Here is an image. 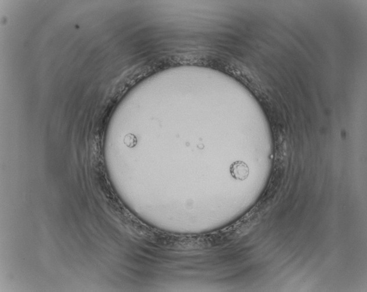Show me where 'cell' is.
<instances>
[{
    "label": "cell",
    "mask_w": 367,
    "mask_h": 292,
    "mask_svg": "<svg viewBox=\"0 0 367 292\" xmlns=\"http://www.w3.org/2000/svg\"><path fill=\"white\" fill-rule=\"evenodd\" d=\"M231 175L234 179L244 181L248 178L250 169L247 164L242 161H236L230 167Z\"/></svg>",
    "instance_id": "1"
}]
</instances>
